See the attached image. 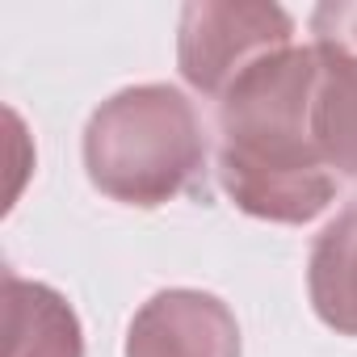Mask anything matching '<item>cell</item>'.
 Returning a JSON list of instances; mask_svg holds the SVG:
<instances>
[{
    "instance_id": "6da1fadb",
    "label": "cell",
    "mask_w": 357,
    "mask_h": 357,
    "mask_svg": "<svg viewBox=\"0 0 357 357\" xmlns=\"http://www.w3.org/2000/svg\"><path fill=\"white\" fill-rule=\"evenodd\" d=\"M315 80V51L286 47L219 97V181L252 219L307 223L332 202L336 176L311 130Z\"/></svg>"
},
{
    "instance_id": "7a4b0ae2",
    "label": "cell",
    "mask_w": 357,
    "mask_h": 357,
    "mask_svg": "<svg viewBox=\"0 0 357 357\" xmlns=\"http://www.w3.org/2000/svg\"><path fill=\"white\" fill-rule=\"evenodd\" d=\"M202 122L185 93L168 84L122 89L84 126L89 181L126 206H160L185 194L202 172Z\"/></svg>"
},
{
    "instance_id": "3957f363",
    "label": "cell",
    "mask_w": 357,
    "mask_h": 357,
    "mask_svg": "<svg viewBox=\"0 0 357 357\" xmlns=\"http://www.w3.org/2000/svg\"><path fill=\"white\" fill-rule=\"evenodd\" d=\"M290 30L294 26L278 5H185L176 38L181 76L198 93L223 97L252 63L286 51Z\"/></svg>"
},
{
    "instance_id": "277c9868",
    "label": "cell",
    "mask_w": 357,
    "mask_h": 357,
    "mask_svg": "<svg viewBox=\"0 0 357 357\" xmlns=\"http://www.w3.org/2000/svg\"><path fill=\"white\" fill-rule=\"evenodd\" d=\"M311 34L319 59L311 130L324 164L357 181V5H319Z\"/></svg>"
},
{
    "instance_id": "5b68a950",
    "label": "cell",
    "mask_w": 357,
    "mask_h": 357,
    "mask_svg": "<svg viewBox=\"0 0 357 357\" xmlns=\"http://www.w3.org/2000/svg\"><path fill=\"white\" fill-rule=\"evenodd\" d=\"M126 357H240V328L215 294L164 290L130 319Z\"/></svg>"
},
{
    "instance_id": "8992f818",
    "label": "cell",
    "mask_w": 357,
    "mask_h": 357,
    "mask_svg": "<svg viewBox=\"0 0 357 357\" xmlns=\"http://www.w3.org/2000/svg\"><path fill=\"white\" fill-rule=\"evenodd\" d=\"M5 357H84L72 307L13 269H5Z\"/></svg>"
},
{
    "instance_id": "52a82bcc",
    "label": "cell",
    "mask_w": 357,
    "mask_h": 357,
    "mask_svg": "<svg viewBox=\"0 0 357 357\" xmlns=\"http://www.w3.org/2000/svg\"><path fill=\"white\" fill-rule=\"evenodd\" d=\"M307 290L328 328L357 336V202L319 231L307 265Z\"/></svg>"
}]
</instances>
